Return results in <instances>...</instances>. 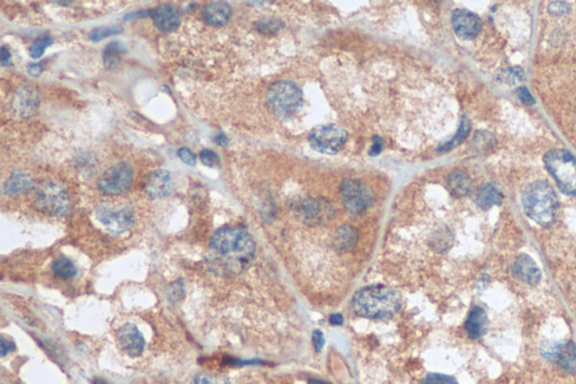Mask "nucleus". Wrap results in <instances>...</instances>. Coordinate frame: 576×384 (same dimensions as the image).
<instances>
[{
	"label": "nucleus",
	"mask_w": 576,
	"mask_h": 384,
	"mask_svg": "<svg viewBox=\"0 0 576 384\" xmlns=\"http://www.w3.org/2000/svg\"><path fill=\"white\" fill-rule=\"evenodd\" d=\"M210 248L216 258L233 273L248 267L255 253V244L247 231L236 227H225L214 232Z\"/></svg>",
	"instance_id": "1"
},
{
	"label": "nucleus",
	"mask_w": 576,
	"mask_h": 384,
	"mask_svg": "<svg viewBox=\"0 0 576 384\" xmlns=\"http://www.w3.org/2000/svg\"><path fill=\"white\" fill-rule=\"evenodd\" d=\"M357 316L368 319H387L398 312L402 305L400 294L385 285H370L358 291L352 300Z\"/></svg>",
	"instance_id": "2"
},
{
	"label": "nucleus",
	"mask_w": 576,
	"mask_h": 384,
	"mask_svg": "<svg viewBox=\"0 0 576 384\" xmlns=\"http://www.w3.org/2000/svg\"><path fill=\"white\" fill-rule=\"evenodd\" d=\"M523 204L527 216L542 227H549L556 219L558 199L555 190L545 180L533 183L527 187Z\"/></svg>",
	"instance_id": "3"
},
{
	"label": "nucleus",
	"mask_w": 576,
	"mask_h": 384,
	"mask_svg": "<svg viewBox=\"0 0 576 384\" xmlns=\"http://www.w3.org/2000/svg\"><path fill=\"white\" fill-rule=\"evenodd\" d=\"M35 205L46 216H66L72 210V199L59 183L43 182L35 192Z\"/></svg>",
	"instance_id": "4"
},
{
	"label": "nucleus",
	"mask_w": 576,
	"mask_h": 384,
	"mask_svg": "<svg viewBox=\"0 0 576 384\" xmlns=\"http://www.w3.org/2000/svg\"><path fill=\"white\" fill-rule=\"evenodd\" d=\"M267 104L274 114L288 117L295 114L303 102V94L292 81H279L268 91Z\"/></svg>",
	"instance_id": "5"
},
{
	"label": "nucleus",
	"mask_w": 576,
	"mask_h": 384,
	"mask_svg": "<svg viewBox=\"0 0 576 384\" xmlns=\"http://www.w3.org/2000/svg\"><path fill=\"white\" fill-rule=\"evenodd\" d=\"M548 171L566 194H576V159L564 149H554L545 156Z\"/></svg>",
	"instance_id": "6"
},
{
	"label": "nucleus",
	"mask_w": 576,
	"mask_h": 384,
	"mask_svg": "<svg viewBox=\"0 0 576 384\" xmlns=\"http://www.w3.org/2000/svg\"><path fill=\"white\" fill-rule=\"evenodd\" d=\"M97 219L112 234H121L133 228L135 223L133 208L102 203L96 210Z\"/></svg>",
	"instance_id": "7"
},
{
	"label": "nucleus",
	"mask_w": 576,
	"mask_h": 384,
	"mask_svg": "<svg viewBox=\"0 0 576 384\" xmlns=\"http://www.w3.org/2000/svg\"><path fill=\"white\" fill-rule=\"evenodd\" d=\"M348 139L346 130L337 124L316 126L309 134V145L324 154H335L344 147Z\"/></svg>",
	"instance_id": "8"
},
{
	"label": "nucleus",
	"mask_w": 576,
	"mask_h": 384,
	"mask_svg": "<svg viewBox=\"0 0 576 384\" xmlns=\"http://www.w3.org/2000/svg\"><path fill=\"white\" fill-rule=\"evenodd\" d=\"M133 168L128 162H119L102 173L97 185L102 193L112 197L122 195L131 187Z\"/></svg>",
	"instance_id": "9"
},
{
	"label": "nucleus",
	"mask_w": 576,
	"mask_h": 384,
	"mask_svg": "<svg viewBox=\"0 0 576 384\" xmlns=\"http://www.w3.org/2000/svg\"><path fill=\"white\" fill-rule=\"evenodd\" d=\"M294 212L302 223L312 227L327 225L335 216V208L326 199L311 197L298 201L294 206Z\"/></svg>",
	"instance_id": "10"
},
{
	"label": "nucleus",
	"mask_w": 576,
	"mask_h": 384,
	"mask_svg": "<svg viewBox=\"0 0 576 384\" xmlns=\"http://www.w3.org/2000/svg\"><path fill=\"white\" fill-rule=\"evenodd\" d=\"M341 199L344 208L352 214H361L372 204V193L361 180H344L340 188Z\"/></svg>",
	"instance_id": "11"
},
{
	"label": "nucleus",
	"mask_w": 576,
	"mask_h": 384,
	"mask_svg": "<svg viewBox=\"0 0 576 384\" xmlns=\"http://www.w3.org/2000/svg\"><path fill=\"white\" fill-rule=\"evenodd\" d=\"M453 27L456 34L464 40H471L480 34L482 20L467 9H457L453 13Z\"/></svg>",
	"instance_id": "12"
},
{
	"label": "nucleus",
	"mask_w": 576,
	"mask_h": 384,
	"mask_svg": "<svg viewBox=\"0 0 576 384\" xmlns=\"http://www.w3.org/2000/svg\"><path fill=\"white\" fill-rule=\"evenodd\" d=\"M117 342L124 353L138 357L145 348V339L139 328L133 324H125L117 331Z\"/></svg>",
	"instance_id": "13"
},
{
	"label": "nucleus",
	"mask_w": 576,
	"mask_h": 384,
	"mask_svg": "<svg viewBox=\"0 0 576 384\" xmlns=\"http://www.w3.org/2000/svg\"><path fill=\"white\" fill-rule=\"evenodd\" d=\"M150 16L159 31L163 33L175 31L180 25V14L173 5H160L150 11Z\"/></svg>",
	"instance_id": "14"
},
{
	"label": "nucleus",
	"mask_w": 576,
	"mask_h": 384,
	"mask_svg": "<svg viewBox=\"0 0 576 384\" xmlns=\"http://www.w3.org/2000/svg\"><path fill=\"white\" fill-rule=\"evenodd\" d=\"M39 104L40 94L32 86H22L15 95L13 102L15 111L22 117H32L36 112Z\"/></svg>",
	"instance_id": "15"
},
{
	"label": "nucleus",
	"mask_w": 576,
	"mask_h": 384,
	"mask_svg": "<svg viewBox=\"0 0 576 384\" xmlns=\"http://www.w3.org/2000/svg\"><path fill=\"white\" fill-rule=\"evenodd\" d=\"M173 178L169 171L159 169L149 176L145 184V192L154 199L167 197L173 191Z\"/></svg>",
	"instance_id": "16"
},
{
	"label": "nucleus",
	"mask_w": 576,
	"mask_h": 384,
	"mask_svg": "<svg viewBox=\"0 0 576 384\" xmlns=\"http://www.w3.org/2000/svg\"><path fill=\"white\" fill-rule=\"evenodd\" d=\"M512 270H514V277L529 285H537L542 279V272L540 267L537 266L534 259L525 253L520 255L516 259Z\"/></svg>",
	"instance_id": "17"
},
{
	"label": "nucleus",
	"mask_w": 576,
	"mask_h": 384,
	"mask_svg": "<svg viewBox=\"0 0 576 384\" xmlns=\"http://www.w3.org/2000/svg\"><path fill=\"white\" fill-rule=\"evenodd\" d=\"M232 16V8L225 1H212L203 9L205 22L212 26H223Z\"/></svg>",
	"instance_id": "18"
},
{
	"label": "nucleus",
	"mask_w": 576,
	"mask_h": 384,
	"mask_svg": "<svg viewBox=\"0 0 576 384\" xmlns=\"http://www.w3.org/2000/svg\"><path fill=\"white\" fill-rule=\"evenodd\" d=\"M465 328L469 338L477 339L482 337L488 329V315L482 307H474L467 317Z\"/></svg>",
	"instance_id": "19"
},
{
	"label": "nucleus",
	"mask_w": 576,
	"mask_h": 384,
	"mask_svg": "<svg viewBox=\"0 0 576 384\" xmlns=\"http://www.w3.org/2000/svg\"><path fill=\"white\" fill-rule=\"evenodd\" d=\"M357 239V230L350 227V225H344L335 232V237H333V246H335L337 251L346 253V251H351L352 248L355 247Z\"/></svg>",
	"instance_id": "20"
},
{
	"label": "nucleus",
	"mask_w": 576,
	"mask_h": 384,
	"mask_svg": "<svg viewBox=\"0 0 576 384\" xmlns=\"http://www.w3.org/2000/svg\"><path fill=\"white\" fill-rule=\"evenodd\" d=\"M447 187L454 197H464L471 193L473 184L467 175L462 171H456L448 177Z\"/></svg>",
	"instance_id": "21"
},
{
	"label": "nucleus",
	"mask_w": 576,
	"mask_h": 384,
	"mask_svg": "<svg viewBox=\"0 0 576 384\" xmlns=\"http://www.w3.org/2000/svg\"><path fill=\"white\" fill-rule=\"evenodd\" d=\"M502 202V194L497 190V186L493 184H488L483 186L481 191L477 194L476 204L482 210H488L493 205H499Z\"/></svg>",
	"instance_id": "22"
},
{
	"label": "nucleus",
	"mask_w": 576,
	"mask_h": 384,
	"mask_svg": "<svg viewBox=\"0 0 576 384\" xmlns=\"http://www.w3.org/2000/svg\"><path fill=\"white\" fill-rule=\"evenodd\" d=\"M32 187H33V182H32L31 177L20 174V173H15L5 183L4 193L6 195H15V194L29 191Z\"/></svg>",
	"instance_id": "23"
},
{
	"label": "nucleus",
	"mask_w": 576,
	"mask_h": 384,
	"mask_svg": "<svg viewBox=\"0 0 576 384\" xmlns=\"http://www.w3.org/2000/svg\"><path fill=\"white\" fill-rule=\"evenodd\" d=\"M54 275L61 279H72L77 275L78 270L72 259L59 257L52 264Z\"/></svg>",
	"instance_id": "24"
},
{
	"label": "nucleus",
	"mask_w": 576,
	"mask_h": 384,
	"mask_svg": "<svg viewBox=\"0 0 576 384\" xmlns=\"http://www.w3.org/2000/svg\"><path fill=\"white\" fill-rule=\"evenodd\" d=\"M556 361L562 365L568 372H574L576 370V347L574 343L568 342L561 345Z\"/></svg>",
	"instance_id": "25"
},
{
	"label": "nucleus",
	"mask_w": 576,
	"mask_h": 384,
	"mask_svg": "<svg viewBox=\"0 0 576 384\" xmlns=\"http://www.w3.org/2000/svg\"><path fill=\"white\" fill-rule=\"evenodd\" d=\"M124 46L122 43L112 42L106 46L102 54V60H104V66L107 69H115L121 62V58L122 54L125 53Z\"/></svg>",
	"instance_id": "26"
},
{
	"label": "nucleus",
	"mask_w": 576,
	"mask_h": 384,
	"mask_svg": "<svg viewBox=\"0 0 576 384\" xmlns=\"http://www.w3.org/2000/svg\"><path fill=\"white\" fill-rule=\"evenodd\" d=\"M52 43H53V37H50V35H43V37H39V39L35 40L33 44L29 46V55H31V58H33V59H40L43 54H44V51H46V48L52 46Z\"/></svg>",
	"instance_id": "27"
},
{
	"label": "nucleus",
	"mask_w": 576,
	"mask_h": 384,
	"mask_svg": "<svg viewBox=\"0 0 576 384\" xmlns=\"http://www.w3.org/2000/svg\"><path fill=\"white\" fill-rule=\"evenodd\" d=\"M123 31H124V29L121 25L97 27V29H94L91 32L89 37H91L93 42H98V41L105 40L107 37H113V35L121 34Z\"/></svg>",
	"instance_id": "28"
},
{
	"label": "nucleus",
	"mask_w": 576,
	"mask_h": 384,
	"mask_svg": "<svg viewBox=\"0 0 576 384\" xmlns=\"http://www.w3.org/2000/svg\"><path fill=\"white\" fill-rule=\"evenodd\" d=\"M469 132V122L466 117H464L463 121L460 123V130H458L457 133L449 143H446L443 145V147H440V149H443V150H449V149L454 148L456 145H460L466 137H467V134Z\"/></svg>",
	"instance_id": "29"
},
{
	"label": "nucleus",
	"mask_w": 576,
	"mask_h": 384,
	"mask_svg": "<svg viewBox=\"0 0 576 384\" xmlns=\"http://www.w3.org/2000/svg\"><path fill=\"white\" fill-rule=\"evenodd\" d=\"M192 384H231V382L225 376L212 373H199L193 378Z\"/></svg>",
	"instance_id": "30"
},
{
	"label": "nucleus",
	"mask_w": 576,
	"mask_h": 384,
	"mask_svg": "<svg viewBox=\"0 0 576 384\" xmlns=\"http://www.w3.org/2000/svg\"><path fill=\"white\" fill-rule=\"evenodd\" d=\"M199 159L203 162V165L208 166L210 168H216L221 164L219 154L214 152L213 150H210V149H204V150L201 151Z\"/></svg>",
	"instance_id": "31"
},
{
	"label": "nucleus",
	"mask_w": 576,
	"mask_h": 384,
	"mask_svg": "<svg viewBox=\"0 0 576 384\" xmlns=\"http://www.w3.org/2000/svg\"><path fill=\"white\" fill-rule=\"evenodd\" d=\"M422 384H457V381L453 376L432 373L424 378Z\"/></svg>",
	"instance_id": "32"
},
{
	"label": "nucleus",
	"mask_w": 576,
	"mask_h": 384,
	"mask_svg": "<svg viewBox=\"0 0 576 384\" xmlns=\"http://www.w3.org/2000/svg\"><path fill=\"white\" fill-rule=\"evenodd\" d=\"M178 156L182 161L186 165L188 166H195L196 165L197 158L195 156V154H193L189 149L187 148H180L178 150Z\"/></svg>",
	"instance_id": "33"
},
{
	"label": "nucleus",
	"mask_w": 576,
	"mask_h": 384,
	"mask_svg": "<svg viewBox=\"0 0 576 384\" xmlns=\"http://www.w3.org/2000/svg\"><path fill=\"white\" fill-rule=\"evenodd\" d=\"M518 95H519L520 100H523V102H525V105H534V97H533V95L530 94V91L525 88V87H520L519 91H518Z\"/></svg>",
	"instance_id": "34"
},
{
	"label": "nucleus",
	"mask_w": 576,
	"mask_h": 384,
	"mask_svg": "<svg viewBox=\"0 0 576 384\" xmlns=\"http://www.w3.org/2000/svg\"><path fill=\"white\" fill-rule=\"evenodd\" d=\"M15 348H16V346H15L14 343L11 342V340L5 338V337H1V343H0V350H1V352H0V354H1L3 357L4 356H6L7 354L14 352Z\"/></svg>",
	"instance_id": "35"
},
{
	"label": "nucleus",
	"mask_w": 576,
	"mask_h": 384,
	"mask_svg": "<svg viewBox=\"0 0 576 384\" xmlns=\"http://www.w3.org/2000/svg\"><path fill=\"white\" fill-rule=\"evenodd\" d=\"M312 339L315 350H316L318 353L319 352H321L322 348H323L324 346V342H326V340H324V336L322 331H315L314 333H313Z\"/></svg>",
	"instance_id": "36"
},
{
	"label": "nucleus",
	"mask_w": 576,
	"mask_h": 384,
	"mask_svg": "<svg viewBox=\"0 0 576 384\" xmlns=\"http://www.w3.org/2000/svg\"><path fill=\"white\" fill-rule=\"evenodd\" d=\"M0 54H1V66H12V54L7 46H3L0 48Z\"/></svg>",
	"instance_id": "37"
},
{
	"label": "nucleus",
	"mask_w": 576,
	"mask_h": 384,
	"mask_svg": "<svg viewBox=\"0 0 576 384\" xmlns=\"http://www.w3.org/2000/svg\"><path fill=\"white\" fill-rule=\"evenodd\" d=\"M382 148H383V140L380 139V137H375L372 148H370V151H369V154H370V156H377V154H380Z\"/></svg>",
	"instance_id": "38"
},
{
	"label": "nucleus",
	"mask_w": 576,
	"mask_h": 384,
	"mask_svg": "<svg viewBox=\"0 0 576 384\" xmlns=\"http://www.w3.org/2000/svg\"><path fill=\"white\" fill-rule=\"evenodd\" d=\"M27 72L32 76H40L41 72H43V62L41 63H31L27 67Z\"/></svg>",
	"instance_id": "39"
},
{
	"label": "nucleus",
	"mask_w": 576,
	"mask_h": 384,
	"mask_svg": "<svg viewBox=\"0 0 576 384\" xmlns=\"http://www.w3.org/2000/svg\"><path fill=\"white\" fill-rule=\"evenodd\" d=\"M214 140H215V143L221 145V147H227V145H229V139H227V135H225L223 132H220V133L216 134L215 139Z\"/></svg>",
	"instance_id": "40"
},
{
	"label": "nucleus",
	"mask_w": 576,
	"mask_h": 384,
	"mask_svg": "<svg viewBox=\"0 0 576 384\" xmlns=\"http://www.w3.org/2000/svg\"><path fill=\"white\" fill-rule=\"evenodd\" d=\"M330 324H333V326H341L344 324V317L341 315H333L330 318Z\"/></svg>",
	"instance_id": "41"
},
{
	"label": "nucleus",
	"mask_w": 576,
	"mask_h": 384,
	"mask_svg": "<svg viewBox=\"0 0 576 384\" xmlns=\"http://www.w3.org/2000/svg\"><path fill=\"white\" fill-rule=\"evenodd\" d=\"M309 384H329L322 380H309Z\"/></svg>",
	"instance_id": "42"
},
{
	"label": "nucleus",
	"mask_w": 576,
	"mask_h": 384,
	"mask_svg": "<svg viewBox=\"0 0 576 384\" xmlns=\"http://www.w3.org/2000/svg\"><path fill=\"white\" fill-rule=\"evenodd\" d=\"M93 383H94V384H108L107 382H106L105 380H102V378H95L94 382H93Z\"/></svg>",
	"instance_id": "43"
}]
</instances>
